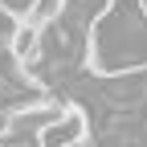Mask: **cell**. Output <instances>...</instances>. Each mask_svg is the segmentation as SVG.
Masks as SVG:
<instances>
[{
    "label": "cell",
    "mask_w": 147,
    "mask_h": 147,
    "mask_svg": "<svg viewBox=\"0 0 147 147\" xmlns=\"http://www.w3.org/2000/svg\"><path fill=\"white\" fill-rule=\"evenodd\" d=\"M74 147H90V139H82V143H74Z\"/></svg>",
    "instance_id": "obj_6"
},
{
    "label": "cell",
    "mask_w": 147,
    "mask_h": 147,
    "mask_svg": "<svg viewBox=\"0 0 147 147\" xmlns=\"http://www.w3.org/2000/svg\"><path fill=\"white\" fill-rule=\"evenodd\" d=\"M65 4H69V0H29L25 12H21V21H29L37 29H53L65 16Z\"/></svg>",
    "instance_id": "obj_3"
},
{
    "label": "cell",
    "mask_w": 147,
    "mask_h": 147,
    "mask_svg": "<svg viewBox=\"0 0 147 147\" xmlns=\"http://www.w3.org/2000/svg\"><path fill=\"white\" fill-rule=\"evenodd\" d=\"M135 16H139L143 25H147V0H135Z\"/></svg>",
    "instance_id": "obj_5"
},
{
    "label": "cell",
    "mask_w": 147,
    "mask_h": 147,
    "mask_svg": "<svg viewBox=\"0 0 147 147\" xmlns=\"http://www.w3.org/2000/svg\"><path fill=\"white\" fill-rule=\"evenodd\" d=\"M41 37H45V29H37V25H29V21H16L12 41H8V61H12V65L37 61V57H41Z\"/></svg>",
    "instance_id": "obj_2"
},
{
    "label": "cell",
    "mask_w": 147,
    "mask_h": 147,
    "mask_svg": "<svg viewBox=\"0 0 147 147\" xmlns=\"http://www.w3.org/2000/svg\"><path fill=\"white\" fill-rule=\"evenodd\" d=\"M8 135H12V110H8V106H0V143H4Z\"/></svg>",
    "instance_id": "obj_4"
},
{
    "label": "cell",
    "mask_w": 147,
    "mask_h": 147,
    "mask_svg": "<svg viewBox=\"0 0 147 147\" xmlns=\"http://www.w3.org/2000/svg\"><path fill=\"white\" fill-rule=\"evenodd\" d=\"M82 139H90L86 110H82V106H65L61 119H53L45 131L37 135V147H74V143H82Z\"/></svg>",
    "instance_id": "obj_1"
}]
</instances>
